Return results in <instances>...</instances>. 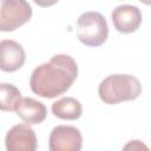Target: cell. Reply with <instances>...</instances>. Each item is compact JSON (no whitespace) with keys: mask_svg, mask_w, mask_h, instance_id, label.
Wrapping results in <instances>:
<instances>
[{"mask_svg":"<svg viewBox=\"0 0 151 151\" xmlns=\"http://www.w3.org/2000/svg\"><path fill=\"white\" fill-rule=\"evenodd\" d=\"M78 76L76 60L68 54H55L47 63L37 66L29 79L33 93L52 99L65 93Z\"/></svg>","mask_w":151,"mask_h":151,"instance_id":"6da1fadb","label":"cell"},{"mask_svg":"<svg viewBox=\"0 0 151 151\" xmlns=\"http://www.w3.org/2000/svg\"><path fill=\"white\" fill-rule=\"evenodd\" d=\"M142 93L139 80L130 74H111L103 79L98 86V94L105 104H118L134 100Z\"/></svg>","mask_w":151,"mask_h":151,"instance_id":"7a4b0ae2","label":"cell"},{"mask_svg":"<svg viewBox=\"0 0 151 151\" xmlns=\"http://www.w3.org/2000/svg\"><path fill=\"white\" fill-rule=\"evenodd\" d=\"M109 35L107 22L103 14L94 11L83 13L77 20V37L86 46L103 45Z\"/></svg>","mask_w":151,"mask_h":151,"instance_id":"3957f363","label":"cell"},{"mask_svg":"<svg viewBox=\"0 0 151 151\" xmlns=\"http://www.w3.org/2000/svg\"><path fill=\"white\" fill-rule=\"evenodd\" d=\"M32 7L25 0H0V31L12 32L27 22Z\"/></svg>","mask_w":151,"mask_h":151,"instance_id":"277c9868","label":"cell"},{"mask_svg":"<svg viewBox=\"0 0 151 151\" xmlns=\"http://www.w3.org/2000/svg\"><path fill=\"white\" fill-rule=\"evenodd\" d=\"M83 137L78 127L58 125L52 129L48 138L50 151H81Z\"/></svg>","mask_w":151,"mask_h":151,"instance_id":"5b68a950","label":"cell"},{"mask_svg":"<svg viewBox=\"0 0 151 151\" xmlns=\"http://www.w3.org/2000/svg\"><path fill=\"white\" fill-rule=\"evenodd\" d=\"M5 145L7 151H37L38 142L35 132L29 125H14L6 133Z\"/></svg>","mask_w":151,"mask_h":151,"instance_id":"8992f818","label":"cell"},{"mask_svg":"<svg viewBox=\"0 0 151 151\" xmlns=\"http://www.w3.org/2000/svg\"><path fill=\"white\" fill-rule=\"evenodd\" d=\"M112 22L120 33H132L138 29L142 24V12L133 5L117 6L111 14Z\"/></svg>","mask_w":151,"mask_h":151,"instance_id":"52a82bcc","label":"cell"},{"mask_svg":"<svg viewBox=\"0 0 151 151\" xmlns=\"http://www.w3.org/2000/svg\"><path fill=\"white\" fill-rule=\"evenodd\" d=\"M24 47L15 40L5 39L0 41V70L5 72L18 71L25 63Z\"/></svg>","mask_w":151,"mask_h":151,"instance_id":"ba28073f","label":"cell"},{"mask_svg":"<svg viewBox=\"0 0 151 151\" xmlns=\"http://www.w3.org/2000/svg\"><path fill=\"white\" fill-rule=\"evenodd\" d=\"M15 112L19 118L26 123V125L40 124L47 116V109L41 103L33 98L24 97L19 100L15 107Z\"/></svg>","mask_w":151,"mask_h":151,"instance_id":"9c48e42d","label":"cell"},{"mask_svg":"<svg viewBox=\"0 0 151 151\" xmlns=\"http://www.w3.org/2000/svg\"><path fill=\"white\" fill-rule=\"evenodd\" d=\"M52 113L65 120H76L83 113L81 104L73 97H64L52 104Z\"/></svg>","mask_w":151,"mask_h":151,"instance_id":"30bf717a","label":"cell"},{"mask_svg":"<svg viewBox=\"0 0 151 151\" xmlns=\"http://www.w3.org/2000/svg\"><path fill=\"white\" fill-rule=\"evenodd\" d=\"M21 99L19 88L8 83L0 84V110L11 112L15 111L17 104Z\"/></svg>","mask_w":151,"mask_h":151,"instance_id":"8fae6325","label":"cell"},{"mask_svg":"<svg viewBox=\"0 0 151 151\" xmlns=\"http://www.w3.org/2000/svg\"><path fill=\"white\" fill-rule=\"evenodd\" d=\"M123 151H150L147 145L145 143H143L142 140L139 139H133V140H130L127 142L124 147H123Z\"/></svg>","mask_w":151,"mask_h":151,"instance_id":"7c38bea8","label":"cell"}]
</instances>
